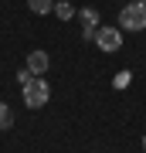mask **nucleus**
<instances>
[{"instance_id":"nucleus-1","label":"nucleus","mask_w":146,"mask_h":153,"mask_svg":"<svg viewBox=\"0 0 146 153\" xmlns=\"http://www.w3.org/2000/svg\"><path fill=\"white\" fill-rule=\"evenodd\" d=\"M21 92H24V105H27V109H41V105H48V99H51V85L34 75Z\"/></svg>"},{"instance_id":"nucleus-2","label":"nucleus","mask_w":146,"mask_h":153,"mask_svg":"<svg viewBox=\"0 0 146 153\" xmlns=\"http://www.w3.org/2000/svg\"><path fill=\"white\" fill-rule=\"evenodd\" d=\"M119 24L122 31H146V4L143 0H133L119 10Z\"/></svg>"},{"instance_id":"nucleus-3","label":"nucleus","mask_w":146,"mask_h":153,"mask_svg":"<svg viewBox=\"0 0 146 153\" xmlns=\"http://www.w3.org/2000/svg\"><path fill=\"white\" fill-rule=\"evenodd\" d=\"M95 44H99L102 51H119V48H122V31H119V27H109V24H105V27H99V31H95Z\"/></svg>"},{"instance_id":"nucleus-4","label":"nucleus","mask_w":146,"mask_h":153,"mask_svg":"<svg viewBox=\"0 0 146 153\" xmlns=\"http://www.w3.org/2000/svg\"><path fill=\"white\" fill-rule=\"evenodd\" d=\"M78 21H82V41H95L99 10H95V7H82V10H78Z\"/></svg>"},{"instance_id":"nucleus-5","label":"nucleus","mask_w":146,"mask_h":153,"mask_svg":"<svg viewBox=\"0 0 146 153\" xmlns=\"http://www.w3.org/2000/svg\"><path fill=\"white\" fill-rule=\"evenodd\" d=\"M48 68H51L48 51H31V55H27V71H31V75H44Z\"/></svg>"},{"instance_id":"nucleus-6","label":"nucleus","mask_w":146,"mask_h":153,"mask_svg":"<svg viewBox=\"0 0 146 153\" xmlns=\"http://www.w3.org/2000/svg\"><path fill=\"white\" fill-rule=\"evenodd\" d=\"M31 14H51L54 10V0H27Z\"/></svg>"},{"instance_id":"nucleus-7","label":"nucleus","mask_w":146,"mask_h":153,"mask_svg":"<svg viewBox=\"0 0 146 153\" xmlns=\"http://www.w3.org/2000/svg\"><path fill=\"white\" fill-rule=\"evenodd\" d=\"M10 126H14V112H10V105H7V102H0V133L10 129Z\"/></svg>"},{"instance_id":"nucleus-8","label":"nucleus","mask_w":146,"mask_h":153,"mask_svg":"<svg viewBox=\"0 0 146 153\" xmlns=\"http://www.w3.org/2000/svg\"><path fill=\"white\" fill-rule=\"evenodd\" d=\"M54 14H58L61 21H71V17H75V7H71L68 0H58V4H54Z\"/></svg>"},{"instance_id":"nucleus-9","label":"nucleus","mask_w":146,"mask_h":153,"mask_svg":"<svg viewBox=\"0 0 146 153\" xmlns=\"http://www.w3.org/2000/svg\"><path fill=\"white\" fill-rule=\"evenodd\" d=\"M129 85V71H119V75H116V88H126Z\"/></svg>"},{"instance_id":"nucleus-10","label":"nucleus","mask_w":146,"mask_h":153,"mask_svg":"<svg viewBox=\"0 0 146 153\" xmlns=\"http://www.w3.org/2000/svg\"><path fill=\"white\" fill-rule=\"evenodd\" d=\"M31 78H34V75H31V71H27V68H21V71H17V82H21V88H24L27 82H31Z\"/></svg>"},{"instance_id":"nucleus-11","label":"nucleus","mask_w":146,"mask_h":153,"mask_svg":"<svg viewBox=\"0 0 146 153\" xmlns=\"http://www.w3.org/2000/svg\"><path fill=\"white\" fill-rule=\"evenodd\" d=\"M143 153H146V136H143Z\"/></svg>"},{"instance_id":"nucleus-12","label":"nucleus","mask_w":146,"mask_h":153,"mask_svg":"<svg viewBox=\"0 0 146 153\" xmlns=\"http://www.w3.org/2000/svg\"><path fill=\"white\" fill-rule=\"evenodd\" d=\"M143 4H146V0H143Z\"/></svg>"}]
</instances>
